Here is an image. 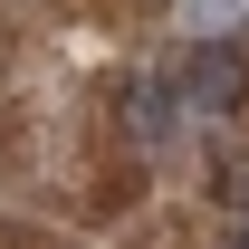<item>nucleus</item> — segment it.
I'll use <instances>...</instances> for the list:
<instances>
[{"label":"nucleus","mask_w":249,"mask_h":249,"mask_svg":"<svg viewBox=\"0 0 249 249\" xmlns=\"http://www.w3.org/2000/svg\"><path fill=\"white\" fill-rule=\"evenodd\" d=\"M182 106H192V115H240V106H249V29L201 38V48H192V67H182Z\"/></svg>","instance_id":"f257e3e1"},{"label":"nucleus","mask_w":249,"mask_h":249,"mask_svg":"<svg viewBox=\"0 0 249 249\" xmlns=\"http://www.w3.org/2000/svg\"><path fill=\"white\" fill-rule=\"evenodd\" d=\"M173 115H182V87H163V77H134V87H124V124H134L144 154L173 144Z\"/></svg>","instance_id":"f03ea898"},{"label":"nucleus","mask_w":249,"mask_h":249,"mask_svg":"<svg viewBox=\"0 0 249 249\" xmlns=\"http://www.w3.org/2000/svg\"><path fill=\"white\" fill-rule=\"evenodd\" d=\"M211 192L230 201V211H249V154H220L211 163Z\"/></svg>","instance_id":"7ed1b4c3"},{"label":"nucleus","mask_w":249,"mask_h":249,"mask_svg":"<svg viewBox=\"0 0 249 249\" xmlns=\"http://www.w3.org/2000/svg\"><path fill=\"white\" fill-rule=\"evenodd\" d=\"M220 249H249V220H240V230H230V240H220Z\"/></svg>","instance_id":"20e7f679"}]
</instances>
